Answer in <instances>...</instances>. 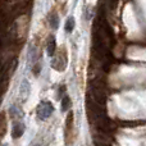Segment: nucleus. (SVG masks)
<instances>
[{"label":"nucleus","instance_id":"obj_4","mask_svg":"<svg viewBox=\"0 0 146 146\" xmlns=\"http://www.w3.org/2000/svg\"><path fill=\"white\" fill-rule=\"evenodd\" d=\"M9 113H10V117H12V119H13L14 122L22 121V119H23V111H22V109H21L18 105L10 106Z\"/></svg>","mask_w":146,"mask_h":146},{"label":"nucleus","instance_id":"obj_3","mask_svg":"<svg viewBox=\"0 0 146 146\" xmlns=\"http://www.w3.org/2000/svg\"><path fill=\"white\" fill-rule=\"evenodd\" d=\"M23 133H25V124H23V122H21V121L15 122L14 126H13L12 137L13 139H19Z\"/></svg>","mask_w":146,"mask_h":146},{"label":"nucleus","instance_id":"obj_9","mask_svg":"<svg viewBox=\"0 0 146 146\" xmlns=\"http://www.w3.org/2000/svg\"><path fill=\"white\" fill-rule=\"evenodd\" d=\"M73 28H74V18L69 17L66 22V31L67 32H72Z\"/></svg>","mask_w":146,"mask_h":146},{"label":"nucleus","instance_id":"obj_7","mask_svg":"<svg viewBox=\"0 0 146 146\" xmlns=\"http://www.w3.org/2000/svg\"><path fill=\"white\" fill-rule=\"evenodd\" d=\"M49 23H50V26L55 30V28H58L59 27V17L56 14H50L49 15Z\"/></svg>","mask_w":146,"mask_h":146},{"label":"nucleus","instance_id":"obj_2","mask_svg":"<svg viewBox=\"0 0 146 146\" xmlns=\"http://www.w3.org/2000/svg\"><path fill=\"white\" fill-rule=\"evenodd\" d=\"M66 66H67V59H66V55H64V54L58 55L53 62V67L56 69V71H64Z\"/></svg>","mask_w":146,"mask_h":146},{"label":"nucleus","instance_id":"obj_5","mask_svg":"<svg viewBox=\"0 0 146 146\" xmlns=\"http://www.w3.org/2000/svg\"><path fill=\"white\" fill-rule=\"evenodd\" d=\"M55 49H56L55 37L54 36H49L48 41H46V53H48V55L53 56L54 53H55Z\"/></svg>","mask_w":146,"mask_h":146},{"label":"nucleus","instance_id":"obj_6","mask_svg":"<svg viewBox=\"0 0 146 146\" xmlns=\"http://www.w3.org/2000/svg\"><path fill=\"white\" fill-rule=\"evenodd\" d=\"M30 95V83L27 81H23L22 82V86H21V92H19V96H21V100L22 101H26Z\"/></svg>","mask_w":146,"mask_h":146},{"label":"nucleus","instance_id":"obj_8","mask_svg":"<svg viewBox=\"0 0 146 146\" xmlns=\"http://www.w3.org/2000/svg\"><path fill=\"white\" fill-rule=\"evenodd\" d=\"M72 103H71V99H69V96H64L63 99H62V110L63 111H67L69 108H71Z\"/></svg>","mask_w":146,"mask_h":146},{"label":"nucleus","instance_id":"obj_1","mask_svg":"<svg viewBox=\"0 0 146 146\" xmlns=\"http://www.w3.org/2000/svg\"><path fill=\"white\" fill-rule=\"evenodd\" d=\"M54 111V106L49 101H42V103L38 104L37 106V110H36V114H37V118L44 121V119L49 118V117L53 114Z\"/></svg>","mask_w":146,"mask_h":146}]
</instances>
